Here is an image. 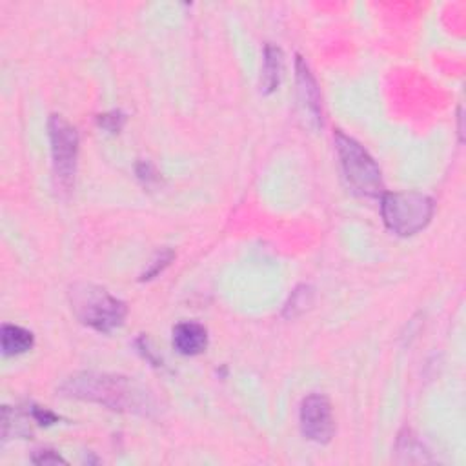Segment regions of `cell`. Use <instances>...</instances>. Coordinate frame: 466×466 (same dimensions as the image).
<instances>
[{
  "mask_svg": "<svg viewBox=\"0 0 466 466\" xmlns=\"http://www.w3.org/2000/svg\"><path fill=\"white\" fill-rule=\"evenodd\" d=\"M61 392L68 397L97 403L117 412L148 415L155 408L151 394L137 380L122 375L77 373L66 380Z\"/></svg>",
  "mask_w": 466,
  "mask_h": 466,
  "instance_id": "6da1fadb",
  "label": "cell"
},
{
  "mask_svg": "<svg viewBox=\"0 0 466 466\" xmlns=\"http://www.w3.org/2000/svg\"><path fill=\"white\" fill-rule=\"evenodd\" d=\"M69 303L82 324L102 333L119 328L128 314V308L122 301L95 284H75L69 290Z\"/></svg>",
  "mask_w": 466,
  "mask_h": 466,
  "instance_id": "7a4b0ae2",
  "label": "cell"
},
{
  "mask_svg": "<svg viewBox=\"0 0 466 466\" xmlns=\"http://www.w3.org/2000/svg\"><path fill=\"white\" fill-rule=\"evenodd\" d=\"M380 214L388 230L408 237L429 226L434 217V200L419 192L385 193L380 200Z\"/></svg>",
  "mask_w": 466,
  "mask_h": 466,
  "instance_id": "3957f363",
  "label": "cell"
},
{
  "mask_svg": "<svg viewBox=\"0 0 466 466\" xmlns=\"http://www.w3.org/2000/svg\"><path fill=\"white\" fill-rule=\"evenodd\" d=\"M335 148L343 164V172L350 186L366 197H377L383 193V177L375 160L368 155V151L352 137L345 134H335Z\"/></svg>",
  "mask_w": 466,
  "mask_h": 466,
  "instance_id": "277c9868",
  "label": "cell"
},
{
  "mask_svg": "<svg viewBox=\"0 0 466 466\" xmlns=\"http://www.w3.org/2000/svg\"><path fill=\"white\" fill-rule=\"evenodd\" d=\"M50 139H52L53 172H55L57 184L62 190H69L77 172L78 135L64 117L53 115L50 119Z\"/></svg>",
  "mask_w": 466,
  "mask_h": 466,
  "instance_id": "5b68a950",
  "label": "cell"
},
{
  "mask_svg": "<svg viewBox=\"0 0 466 466\" xmlns=\"http://www.w3.org/2000/svg\"><path fill=\"white\" fill-rule=\"evenodd\" d=\"M303 436L314 443H328L335 432V421L331 405L324 396L312 394L308 396L299 412Z\"/></svg>",
  "mask_w": 466,
  "mask_h": 466,
  "instance_id": "8992f818",
  "label": "cell"
},
{
  "mask_svg": "<svg viewBox=\"0 0 466 466\" xmlns=\"http://www.w3.org/2000/svg\"><path fill=\"white\" fill-rule=\"evenodd\" d=\"M174 347L183 356H199L208 347V331L199 323H181L174 328Z\"/></svg>",
  "mask_w": 466,
  "mask_h": 466,
  "instance_id": "52a82bcc",
  "label": "cell"
},
{
  "mask_svg": "<svg viewBox=\"0 0 466 466\" xmlns=\"http://www.w3.org/2000/svg\"><path fill=\"white\" fill-rule=\"evenodd\" d=\"M298 86H299V101L305 108V115H308V120H314L315 126L321 124V99L317 84L308 69V66L303 62V59H298Z\"/></svg>",
  "mask_w": 466,
  "mask_h": 466,
  "instance_id": "ba28073f",
  "label": "cell"
},
{
  "mask_svg": "<svg viewBox=\"0 0 466 466\" xmlns=\"http://www.w3.org/2000/svg\"><path fill=\"white\" fill-rule=\"evenodd\" d=\"M0 339H3V352L4 356H20L26 354L33 348V333L22 326L15 324H4L3 333H0Z\"/></svg>",
  "mask_w": 466,
  "mask_h": 466,
  "instance_id": "9c48e42d",
  "label": "cell"
},
{
  "mask_svg": "<svg viewBox=\"0 0 466 466\" xmlns=\"http://www.w3.org/2000/svg\"><path fill=\"white\" fill-rule=\"evenodd\" d=\"M282 68H284L282 52L275 46H268L265 52V66H263V78H261V90L265 94H272L277 90L282 77Z\"/></svg>",
  "mask_w": 466,
  "mask_h": 466,
  "instance_id": "30bf717a",
  "label": "cell"
},
{
  "mask_svg": "<svg viewBox=\"0 0 466 466\" xmlns=\"http://www.w3.org/2000/svg\"><path fill=\"white\" fill-rule=\"evenodd\" d=\"M102 128H106L108 132H119L122 128V122H124V117L117 111L113 113H106V115H101L99 119Z\"/></svg>",
  "mask_w": 466,
  "mask_h": 466,
  "instance_id": "8fae6325",
  "label": "cell"
},
{
  "mask_svg": "<svg viewBox=\"0 0 466 466\" xmlns=\"http://www.w3.org/2000/svg\"><path fill=\"white\" fill-rule=\"evenodd\" d=\"M33 462H37V464H59V462H66V459H62L53 450H40L33 455Z\"/></svg>",
  "mask_w": 466,
  "mask_h": 466,
  "instance_id": "7c38bea8",
  "label": "cell"
},
{
  "mask_svg": "<svg viewBox=\"0 0 466 466\" xmlns=\"http://www.w3.org/2000/svg\"><path fill=\"white\" fill-rule=\"evenodd\" d=\"M307 295H310V290H308V293H303L301 290H298V291H295L293 293V298H291V301H290V305L286 307V314L291 310V315H295V310H305V307L308 305V299H307Z\"/></svg>",
  "mask_w": 466,
  "mask_h": 466,
  "instance_id": "4fadbf2b",
  "label": "cell"
},
{
  "mask_svg": "<svg viewBox=\"0 0 466 466\" xmlns=\"http://www.w3.org/2000/svg\"><path fill=\"white\" fill-rule=\"evenodd\" d=\"M31 413H33V417H35V421L38 422V425H52V422L57 421V417L52 412H48L45 408H38V406H35L31 410Z\"/></svg>",
  "mask_w": 466,
  "mask_h": 466,
  "instance_id": "5bb4252c",
  "label": "cell"
}]
</instances>
